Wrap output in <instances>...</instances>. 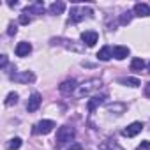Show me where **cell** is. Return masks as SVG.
Listing matches in <instances>:
<instances>
[{"mask_svg":"<svg viewBox=\"0 0 150 150\" xmlns=\"http://www.w3.org/2000/svg\"><path fill=\"white\" fill-rule=\"evenodd\" d=\"M74 129L72 127H69V125H62L58 131H57V145L58 146H62V145H65V143H69V141H72L74 139Z\"/></svg>","mask_w":150,"mask_h":150,"instance_id":"6da1fadb","label":"cell"},{"mask_svg":"<svg viewBox=\"0 0 150 150\" xmlns=\"http://www.w3.org/2000/svg\"><path fill=\"white\" fill-rule=\"evenodd\" d=\"M55 127V122L53 120H41L39 124H35L34 127V134H48L51 132Z\"/></svg>","mask_w":150,"mask_h":150,"instance_id":"7a4b0ae2","label":"cell"},{"mask_svg":"<svg viewBox=\"0 0 150 150\" xmlns=\"http://www.w3.org/2000/svg\"><path fill=\"white\" fill-rule=\"evenodd\" d=\"M97 85H99V80H88V81H85L83 85H80V88H78L76 96H78V97H83V96L90 94L94 88H97Z\"/></svg>","mask_w":150,"mask_h":150,"instance_id":"3957f363","label":"cell"},{"mask_svg":"<svg viewBox=\"0 0 150 150\" xmlns=\"http://www.w3.org/2000/svg\"><path fill=\"white\" fill-rule=\"evenodd\" d=\"M11 80L13 81H18V83H32L35 80V76H34V72L25 71V72H14L13 76H11Z\"/></svg>","mask_w":150,"mask_h":150,"instance_id":"277c9868","label":"cell"},{"mask_svg":"<svg viewBox=\"0 0 150 150\" xmlns=\"http://www.w3.org/2000/svg\"><path fill=\"white\" fill-rule=\"evenodd\" d=\"M143 131V124L141 122H132L131 125H127V129H124V136H127V138H134L136 134H139Z\"/></svg>","mask_w":150,"mask_h":150,"instance_id":"5b68a950","label":"cell"},{"mask_svg":"<svg viewBox=\"0 0 150 150\" xmlns=\"http://www.w3.org/2000/svg\"><path fill=\"white\" fill-rule=\"evenodd\" d=\"M97 39H99V35H97L96 30H85V32H81V41L87 46H94L97 42Z\"/></svg>","mask_w":150,"mask_h":150,"instance_id":"8992f818","label":"cell"},{"mask_svg":"<svg viewBox=\"0 0 150 150\" xmlns=\"http://www.w3.org/2000/svg\"><path fill=\"white\" fill-rule=\"evenodd\" d=\"M41 96L39 94H32L30 96V99H28V103H27V111H35V110H39V106H41Z\"/></svg>","mask_w":150,"mask_h":150,"instance_id":"52a82bcc","label":"cell"},{"mask_svg":"<svg viewBox=\"0 0 150 150\" xmlns=\"http://www.w3.org/2000/svg\"><path fill=\"white\" fill-rule=\"evenodd\" d=\"M129 48L127 46H115L113 48V57L117 58V60H124V58H127L129 57Z\"/></svg>","mask_w":150,"mask_h":150,"instance_id":"ba28073f","label":"cell"},{"mask_svg":"<svg viewBox=\"0 0 150 150\" xmlns=\"http://www.w3.org/2000/svg\"><path fill=\"white\" fill-rule=\"evenodd\" d=\"M32 51V44L30 42H18V46H16V55L18 57H27L28 53Z\"/></svg>","mask_w":150,"mask_h":150,"instance_id":"9c48e42d","label":"cell"},{"mask_svg":"<svg viewBox=\"0 0 150 150\" xmlns=\"http://www.w3.org/2000/svg\"><path fill=\"white\" fill-rule=\"evenodd\" d=\"M134 14L139 16V18H145V16L150 14V7L146 4H136L134 6Z\"/></svg>","mask_w":150,"mask_h":150,"instance_id":"30bf717a","label":"cell"},{"mask_svg":"<svg viewBox=\"0 0 150 150\" xmlns=\"http://www.w3.org/2000/svg\"><path fill=\"white\" fill-rule=\"evenodd\" d=\"M113 57V48L111 46H104L103 50H99V53H97V58L99 60H103V62H106V60H110Z\"/></svg>","mask_w":150,"mask_h":150,"instance_id":"8fae6325","label":"cell"},{"mask_svg":"<svg viewBox=\"0 0 150 150\" xmlns=\"http://www.w3.org/2000/svg\"><path fill=\"white\" fill-rule=\"evenodd\" d=\"M74 88H76V80H67L60 85L62 94H71V92H74Z\"/></svg>","mask_w":150,"mask_h":150,"instance_id":"7c38bea8","label":"cell"},{"mask_svg":"<svg viewBox=\"0 0 150 150\" xmlns=\"http://www.w3.org/2000/svg\"><path fill=\"white\" fill-rule=\"evenodd\" d=\"M23 13H25V14H28V13H37V14H42V13H44V6H42V2H35L34 6H28Z\"/></svg>","mask_w":150,"mask_h":150,"instance_id":"4fadbf2b","label":"cell"},{"mask_svg":"<svg viewBox=\"0 0 150 150\" xmlns=\"http://www.w3.org/2000/svg\"><path fill=\"white\" fill-rule=\"evenodd\" d=\"M104 99H106V96H96V97H92V99L88 101V110H90V111H94L99 104H103V103H104Z\"/></svg>","mask_w":150,"mask_h":150,"instance_id":"5bb4252c","label":"cell"},{"mask_svg":"<svg viewBox=\"0 0 150 150\" xmlns=\"http://www.w3.org/2000/svg\"><path fill=\"white\" fill-rule=\"evenodd\" d=\"M64 11H65V4L64 2H53L50 6V13L51 14H62Z\"/></svg>","mask_w":150,"mask_h":150,"instance_id":"9a60e30c","label":"cell"},{"mask_svg":"<svg viewBox=\"0 0 150 150\" xmlns=\"http://www.w3.org/2000/svg\"><path fill=\"white\" fill-rule=\"evenodd\" d=\"M143 67H145L143 58H132V62H131V71H134V72H141Z\"/></svg>","mask_w":150,"mask_h":150,"instance_id":"2e32d148","label":"cell"},{"mask_svg":"<svg viewBox=\"0 0 150 150\" xmlns=\"http://www.w3.org/2000/svg\"><path fill=\"white\" fill-rule=\"evenodd\" d=\"M99 150H124L120 145H117L115 141H104V143H101V146H99Z\"/></svg>","mask_w":150,"mask_h":150,"instance_id":"e0dca14e","label":"cell"},{"mask_svg":"<svg viewBox=\"0 0 150 150\" xmlns=\"http://www.w3.org/2000/svg\"><path fill=\"white\" fill-rule=\"evenodd\" d=\"M83 18H85V14H83V13H81V11L78 9V7H72V9H71V20H72L74 23L81 21Z\"/></svg>","mask_w":150,"mask_h":150,"instance_id":"ac0fdd59","label":"cell"},{"mask_svg":"<svg viewBox=\"0 0 150 150\" xmlns=\"http://www.w3.org/2000/svg\"><path fill=\"white\" fill-rule=\"evenodd\" d=\"M118 83L129 85V87H139V80H138V78H120Z\"/></svg>","mask_w":150,"mask_h":150,"instance_id":"d6986e66","label":"cell"},{"mask_svg":"<svg viewBox=\"0 0 150 150\" xmlns=\"http://www.w3.org/2000/svg\"><path fill=\"white\" fill-rule=\"evenodd\" d=\"M21 146V138H13V139H9V143H7V150H18Z\"/></svg>","mask_w":150,"mask_h":150,"instance_id":"ffe728a7","label":"cell"},{"mask_svg":"<svg viewBox=\"0 0 150 150\" xmlns=\"http://www.w3.org/2000/svg\"><path fill=\"white\" fill-rule=\"evenodd\" d=\"M18 103V94L16 92H11L9 96H7V99H6V106H13V104H16Z\"/></svg>","mask_w":150,"mask_h":150,"instance_id":"44dd1931","label":"cell"},{"mask_svg":"<svg viewBox=\"0 0 150 150\" xmlns=\"http://www.w3.org/2000/svg\"><path fill=\"white\" fill-rule=\"evenodd\" d=\"M131 18H132V13H124L122 16H120V25H127L129 21H131Z\"/></svg>","mask_w":150,"mask_h":150,"instance_id":"7402d4cb","label":"cell"},{"mask_svg":"<svg viewBox=\"0 0 150 150\" xmlns=\"http://www.w3.org/2000/svg\"><path fill=\"white\" fill-rule=\"evenodd\" d=\"M20 23H21V25H28V23H30L28 14H25V13H23V14H20Z\"/></svg>","mask_w":150,"mask_h":150,"instance_id":"603a6c76","label":"cell"},{"mask_svg":"<svg viewBox=\"0 0 150 150\" xmlns=\"http://www.w3.org/2000/svg\"><path fill=\"white\" fill-rule=\"evenodd\" d=\"M148 148H150V141H148V139H145V141L138 146V150H148Z\"/></svg>","mask_w":150,"mask_h":150,"instance_id":"cb8c5ba5","label":"cell"},{"mask_svg":"<svg viewBox=\"0 0 150 150\" xmlns=\"http://www.w3.org/2000/svg\"><path fill=\"white\" fill-rule=\"evenodd\" d=\"M16 32H18V30H16V27H14V25H9V30H7V34H9V35H14Z\"/></svg>","mask_w":150,"mask_h":150,"instance_id":"d4e9b609","label":"cell"},{"mask_svg":"<svg viewBox=\"0 0 150 150\" xmlns=\"http://www.w3.org/2000/svg\"><path fill=\"white\" fill-rule=\"evenodd\" d=\"M0 65H2V67L7 65V57H6V55H2V58H0Z\"/></svg>","mask_w":150,"mask_h":150,"instance_id":"484cf974","label":"cell"},{"mask_svg":"<svg viewBox=\"0 0 150 150\" xmlns=\"http://www.w3.org/2000/svg\"><path fill=\"white\" fill-rule=\"evenodd\" d=\"M145 96H146V97H150V81L145 85Z\"/></svg>","mask_w":150,"mask_h":150,"instance_id":"4316f807","label":"cell"},{"mask_svg":"<svg viewBox=\"0 0 150 150\" xmlns=\"http://www.w3.org/2000/svg\"><path fill=\"white\" fill-rule=\"evenodd\" d=\"M148 71H150V62H148Z\"/></svg>","mask_w":150,"mask_h":150,"instance_id":"83f0119b","label":"cell"}]
</instances>
